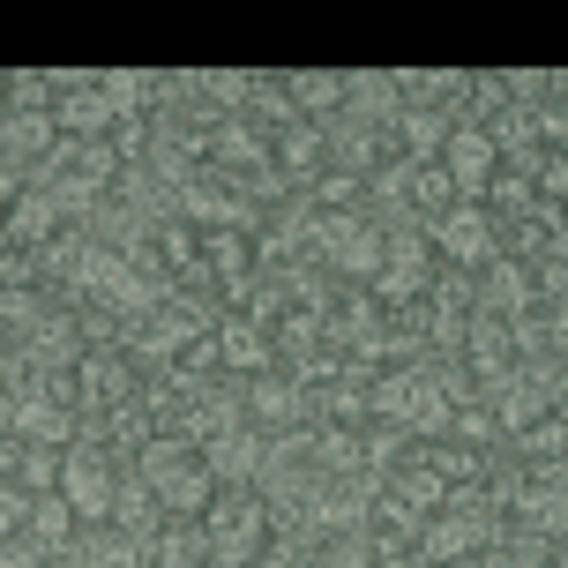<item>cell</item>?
<instances>
[{
  "label": "cell",
  "instance_id": "10",
  "mask_svg": "<svg viewBox=\"0 0 568 568\" xmlns=\"http://www.w3.org/2000/svg\"><path fill=\"white\" fill-rule=\"evenodd\" d=\"M404 113V90L397 75H382V68H344V113L352 128H374V135H389V120Z\"/></svg>",
  "mask_w": 568,
  "mask_h": 568
},
{
  "label": "cell",
  "instance_id": "15",
  "mask_svg": "<svg viewBox=\"0 0 568 568\" xmlns=\"http://www.w3.org/2000/svg\"><path fill=\"white\" fill-rule=\"evenodd\" d=\"M217 359H225L232 382H255V374L277 367V352H270V329H255V322H240V314H217Z\"/></svg>",
  "mask_w": 568,
  "mask_h": 568
},
{
  "label": "cell",
  "instance_id": "5",
  "mask_svg": "<svg viewBox=\"0 0 568 568\" xmlns=\"http://www.w3.org/2000/svg\"><path fill=\"white\" fill-rule=\"evenodd\" d=\"M240 419L255 426V434H270V442H277V434H292V426H307L314 419V397L307 389H300V382H292V374H255V382H240Z\"/></svg>",
  "mask_w": 568,
  "mask_h": 568
},
{
  "label": "cell",
  "instance_id": "17",
  "mask_svg": "<svg viewBox=\"0 0 568 568\" xmlns=\"http://www.w3.org/2000/svg\"><path fill=\"white\" fill-rule=\"evenodd\" d=\"M449 128H456V120L442 113V105H404V113L389 120V142H397L404 165H434L442 142H449Z\"/></svg>",
  "mask_w": 568,
  "mask_h": 568
},
{
  "label": "cell",
  "instance_id": "26",
  "mask_svg": "<svg viewBox=\"0 0 568 568\" xmlns=\"http://www.w3.org/2000/svg\"><path fill=\"white\" fill-rule=\"evenodd\" d=\"M150 568H210V539H202V524H172L150 539Z\"/></svg>",
  "mask_w": 568,
  "mask_h": 568
},
{
  "label": "cell",
  "instance_id": "14",
  "mask_svg": "<svg viewBox=\"0 0 568 568\" xmlns=\"http://www.w3.org/2000/svg\"><path fill=\"white\" fill-rule=\"evenodd\" d=\"M53 232H60V202L45 195V187H23L16 210L0 217V247H8V255H38Z\"/></svg>",
  "mask_w": 568,
  "mask_h": 568
},
{
  "label": "cell",
  "instance_id": "16",
  "mask_svg": "<svg viewBox=\"0 0 568 568\" xmlns=\"http://www.w3.org/2000/svg\"><path fill=\"white\" fill-rule=\"evenodd\" d=\"M471 554H479V531H471V524H464L456 509L426 516L419 539H412V561H419V568H464Z\"/></svg>",
  "mask_w": 568,
  "mask_h": 568
},
{
  "label": "cell",
  "instance_id": "28",
  "mask_svg": "<svg viewBox=\"0 0 568 568\" xmlns=\"http://www.w3.org/2000/svg\"><path fill=\"white\" fill-rule=\"evenodd\" d=\"M404 202H412V217H442V210H456V187L442 165H412V180H404Z\"/></svg>",
  "mask_w": 568,
  "mask_h": 568
},
{
  "label": "cell",
  "instance_id": "27",
  "mask_svg": "<svg viewBox=\"0 0 568 568\" xmlns=\"http://www.w3.org/2000/svg\"><path fill=\"white\" fill-rule=\"evenodd\" d=\"M60 456H68V449H38V442H16V464H8V479L23 486L30 501H45V494H60Z\"/></svg>",
  "mask_w": 568,
  "mask_h": 568
},
{
  "label": "cell",
  "instance_id": "22",
  "mask_svg": "<svg viewBox=\"0 0 568 568\" xmlns=\"http://www.w3.org/2000/svg\"><path fill=\"white\" fill-rule=\"evenodd\" d=\"M501 113H509V75L471 68V75H464V98H456V128H494Z\"/></svg>",
  "mask_w": 568,
  "mask_h": 568
},
{
  "label": "cell",
  "instance_id": "32",
  "mask_svg": "<svg viewBox=\"0 0 568 568\" xmlns=\"http://www.w3.org/2000/svg\"><path fill=\"white\" fill-rule=\"evenodd\" d=\"M0 255H8V247H0Z\"/></svg>",
  "mask_w": 568,
  "mask_h": 568
},
{
  "label": "cell",
  "instance_id": "1",
  "mask_svg": "<svg viewBox=\"0 0 568 568\" xmlns=\"http://www.w3.org/2000/svg\"><path fill=\"white\" fill-rule=\"evenodd\" d=\"M202 539H210V568H255L270 546V501L255 486H217V501L202 509Z\"/></svg>",
  "mask_w": 568,
  "mask_h": 568
},
{
  "label": "cell",
  "instance_id": "25",
  "mask_svg": "<svg viewBox=\"0 0 568 568\" xmlns=\"http://www.w3.org/2000/svg\"><path fill=\"white\" fill-rule=\"evenodd\" d=\"M53 113V75L45 68H0V120Z\"/></svg>",
  "mask_w": 568,
  "mask_h": 568
},
{
  "label": "cell",
  "instance_id": "21",
  "mask_svg": "<svg viewBox=\"0 0 568 568\" xmlns=\"http://www.w3.org/2000/svg\"><path fill=\"white\" fill-rule=\"evenodd\" d=\"M105 524H113L120 539L150 546L158 531H165V509H158V494H150V486H142L135 471H128V479H120V494H113V516H105Z\"/></svg>",
  "mask_w": 568,
  "mask_h": 568
},
{
  "label": "cell",
  "instance_id": "31",
  "mask_svg": "<svg viewBox=\"0 0 568 568\" xmlns=\"http://www.w3.org/2000/svg\"><path fill=\"white\" fill-rule=\"evenodd\" d=\"M374 568H419V561H412V546H404V554H374Z\"/></svg>",
  "mask_w": 568,
  "mask_h": 568
},
{
  "label": "cell",
  "instance_id": "24",
  "mask_svg": "<svg viewBox=\"0 0 568 568\" xmlns=\"http://www.w3.org/2000/svg\"><path fill=\"white\" fill-rule=\"evenodd\" d=\"M75 531H83V516L68 509L60 494H45V501H30V531H23V539L38 546L45 561H53V554H68V546H75Z\"/></svg>",
  "mask_w": 568,
  "mask_h": 568
},
{
  "label": "cell",
  "instance_id": "2",
  "mask_svg": "<svg viewBox=\"0 0 568 568\" xmlns=\"http://www.w3.org/2000/svg\"><path fill=\"white\" fill-rule=\"evenodd\" d=\"M307 262L329 270L337 284H374L382 277V225H374L367 210H344V217H322V210H314Z\"/></svg>",
  "mask_w": 568,
  "mask_h": 568
},
{
  "label": "cell",
  "instance_id": "20",
  "mask_svg": "<svg viewBox=\"0 0 568 568\" xmlns=\"http://www.w3.org/2000/svg\"><path fill=\"white\" fill-rule=\"evenodd\" d=\"M150 494H158V509L172 516V524H202V509H210V501H217V479H210V464H187V471H172L165 486H150Z\"/></svg>",
  "mask_w": 568,
  "mask_h": 568
},
{
  "label": "cell",
  "instance_id": "8",
  "mask_svg": "<svg viewBox=\"0 0 568 568\" xmlns=\"http://www.w3.org/2000/svg\"><path fill=\"white\" fill-rule=\"evenodd\" d=\"M262 165H270V135H262L255 120H210L202 172H217V180H255Z\"/></svg>",
  "mask_w": 568,
  "mask_h": 568
},
{
  "label": "cell",
  "instance_id": "29",
  "mask_svg": "<svg viewBox=\"0 0 568 568\" xmlns=\"http://www.w3.org/2000/svg\"><path fill=\"white\" fill-rule=\"evenodd\" d=\"M30 531V494L16 479H0V539H23Z\"/></svg>",
  "mask_w": 568,
  "mask_h": 568
},
{
  "label": "cell",
  "instance_id": "30",
  "mask_svg": "<svg viewBox=\"0 0 568 568\" xmlns=\"http://www.w3.org/2000/svg\"><path fill=\"white\" fill-rule=\"evenodd\" d=\"M23 187H30L23 172H8V165H0V217H8V210H16V195H23Z\"/></svg>",
  "mask_w": 568,
  "mask_h": 568
},
{
  "label": "cell",
  "instance_id": "18",
  "mask_svg": "<svg viewBox=\"0 0 568 568\" xmlns=\"http://www.w3.org/2000/svg\"><path fill=\"white\" fill-rule=\"evenodd\" d=\"M284 98H292L300 120H322V128H329V120L344 113V68H292V75H284Z\"/></svg>",
  "mask_w": 568,
  "mask_h": 568
},
{
  "label": "cell",
  "instance_id": "9",
  "mask_svg": "<svg viewBox=\"0 0 568 568\" xmlns=\"http://www.w3.org/2000/svg\"><path fill=\"white\" fill-rule=\"evenodd\" d=\"M434 165L449 172L456 202H479L486 180L501 172V158H494V135H486V128H449V142H442V158H434Z\"/></svg>",
  "mask_w": 568,
  "mask_h": 568
},
{
  "label": "cell",
  "instance_id": "23",
  "mask_svg": "<svg viewBox=\"0 0 568 568\" xmlns=\"http://www.w3.org/2000/svg\"><path fill=\"white\" fill-rule=\"evenodd\" d=\"M479 210L486 217H494V225L509 232V225H524V217H531V210H539V195H531V172H494V180H486V195H479Z\"/></svg>",
  "mask_w": 568,
  "mask_h": 568
},
{
  "label": "cell",
  "instance_id": "4",
  "mask_svg": "<svg viewBox=\"0 0 568 568\" xmlns=\"http://www.w3.org/2000/svg\"><path fill=\"white\" fill-rule=\"evenodd\" d=\"M120 479H128V464H113L105 442H75V449L60 456V501L83 516V524H105L113 516Z\"/></svg>",
  "mask_w": 568,
  "mask_h": 568
},
{
  "label": "cell",
  "instance_id": "7",
  "mask_svg": "<svg viewBox=\"0 0 568 568\" xmlns=\"http://www.w3.org/2000/svg\"><path fill=\"white\" fill-rule=\"evenodd\" d=\"M8 434H16V442H38V449H75V442H83V419H75L68 404H53L38 382H23V389L8 397Z\"/></svg>",
  "mask_w": 568,
  "mask_h": 568
},
{
  "label": "cell",
  "instance_id": "11",
  "mask_svg": "<svg viewBox=\"0 0 568 568\" xmlns=\"http://www.w3.org/2000/svg\"><path fill=\"white\" fill-rule=\"evenodd\" d=\"M539 300H531V270L524 262H486L479 277H471V314H486V322H516V314H531Z\"/></svg>",
  "mask_w": 568,
  "mask_h": 568
},
{
  "label": "cell",
  "instance_id": "3",
  "mask_svg": "<svg viewBox=\"0 0 568 568\" xmlns=\"http://www.w3.org/2000/svg\"><path fill=\"white\" fill-rule=\"evenodd\" d=\"M426 247H434V262L479 277L486 262H501V225L486 217L479 202H456V210H442V217H426Z\"/></svg>",
  "mask_w": 568,
  "mask_h": 568
},
{
  "label": "cell",
  "instance_id": "6",
  "mask_svg": "<svg viewBox=\"0 0 568 568\" xmlns=\"http://www.w3.org/2000/svg\"><path fill=\"white\" fill-rule=\"evenodd\" d=\"M75 389H83V412H120V404H135L142 367L120 344H90L83 359H75Z\"/></svg>",
  "mask_w": 568,
  "mask_h": 568
},
{
  "label": "cell",
  "instance_id": "12",
  "mask_svg": "<svg viewBox=\"0 0 568 568\" xmlns=\"http://www.w3.org/2000/svg\"><path fill=\"white\" fill-rule=\"evenodd\" d=\"M270 165H277L292 187L322 180V172H329V128H322V120H292V128H277V135H270Z\"/></svg>",
  "mask_w": 568,
  "mask_h": 568
},
{
  "label": "cell",
  "instance_id": "19",
  "mask_svg": "<svg viewBox=\"0 0 568 568\" xmlns=\"http://www.w3.org/2000/svg\"><path fill=\"white\" fill-rule=\"evenodd\" d=\"M53 128L68 142H105V135H113V105H105V90H98V83L60 90V98H53Z\"/></svg>",
  "mask_w": 568,
  "mask_h": 568
},
{
  "label": "cell",
  "instance_id": "13",
  "mask_svg": "<svg viewBox=\"0 0 568 568\" xmlns=\"http://www.w3.org/2000/svg\"><path fill=\"white\" fill-rule=\"evenodd\" d=\"M262 456H270V434H255V426L240 419V426H225V434L202 449V464H210V479H217V486H255Z\"/></svg>",
  "mask_w": 568,
  "mask_h": 568
}]
</instances>
